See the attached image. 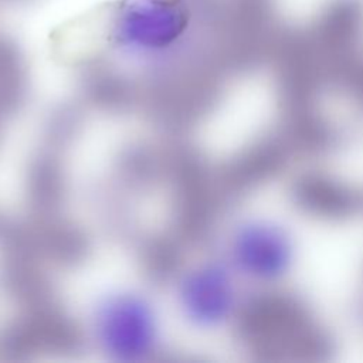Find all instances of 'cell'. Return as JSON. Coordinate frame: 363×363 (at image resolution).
I'll return each instance as SVG.
<instances>
[{
	"label": "cell",
	"mask_w": 363,
	"mask_h": 363,
	"mask_svg": "<svg viewBox=\"0 0 363 363\" xmlns=\"http://www.w3.org/2000/svg\"><path fill=\"white\" fill-rule=\"evenodd\" d=\"M174 303L179 316L190 328H220L235 306V286L230 268L211 259L190 264L176 279Z\"/></svg>",
	"instance_id": "2"
},
{
	"label": "cell",
	"mask_w": 363,
	"mask_h": 363,
	"mask_svg": "<svg viewBox=\"0 0 363 363\" xmlns=\"http://www.w3.org/2000/svg\"><path fill=\"white\" fill-rule=\"evenodd\" d=\"M228 248L231 265L261 281L282 277L292 261V245L286 234L265 221L241 224L231 235Z\"/></svg>",
	"instance_id": "3"
},
{
	"label": "cell",
	"mask_w": 363,
	"mask_h": 363,
	"mask_svg": "<svg viewBox=\"0 0 363 363\" xmlns=\"http://www.w3.org/2000/svg\"><path fill=\"white\" fill-rule=\"evenodd\" d=\"M88 332L108 360L138 363L152 359L162 346L159 309L145 291L130 285L109 286L88 311Z\"/></svg>",
	"instance_id": "1"
}]
</instances>
